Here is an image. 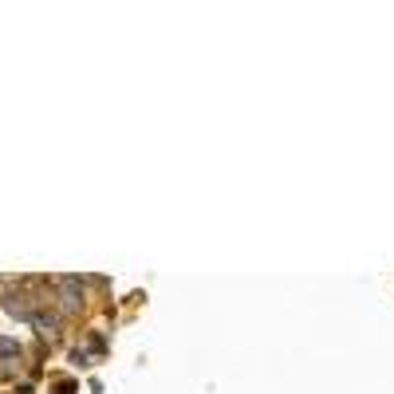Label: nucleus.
Masks as SVG:
<instances>
[{"label": "nucleus", "instance_id": "obj_1", "mask_svg": "<svg viewBox=\"0 0 394 394\" xmlns=\"http://www.w3.org/2000/svg\"><path fill=\"white\" fill-rule=\"evenodd\" d=\"M55 292H60L63 312H75L79 304H83V284H79V276H60V280H55Z\"/></svg>", "mask_w": 394, "mask_h": 394}, {"label": "nucleus", "instance_id": "obj_2", "mask_svg": "<svg viewBox=\"0 0 394 394\" xmlns=\"http://www.w3.org/2000/svg\"><path fill=\"white\" fill-rule=\"evenodd\" d=\"M4 312L16 316V319H24V324H32V316H36L32 300H28L24 292H9V296H4Z\"/></svg>", "mask_w": 394, "mask_h": 394}, {"label": "nucleus", "instance_id": "obj_3", "mask_svg": "<svg viewBox=\"0 0 394 394\" xmlns=\"http://www.w3.org/2000/svg\"><path fill=\"white\" fill-rule=\"evenodd\" d=\"M32 327L40 335H55V327H60V316H48V312H36L32 316Z\"/></svg>", "mask_w": 394, "mask_h": 394}, {"label": "nucleus", "instance_id": "obj_4", "mask_svg": "<svg viewBox=\"0 0 394 394\" xmlns=\"http://www.w3.org/2000/svg\"><path fill=\"white\" fill-rule=\"evenodd\" d=\"M0 363H20V343L0 335Z\"/></svg>", "mask_w": 394, "mask_h": 394}]
</instances>
